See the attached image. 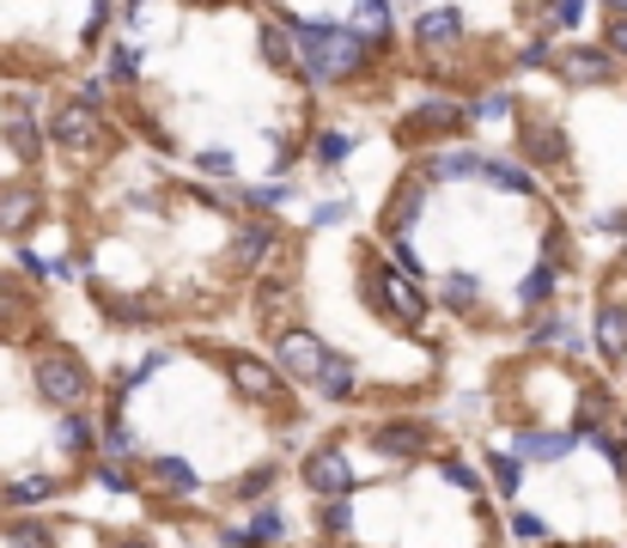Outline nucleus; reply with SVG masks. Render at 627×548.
<instances>
[{
	"label": "nucleus",
	"mask_w": 627,
	"mask_h": 548,
	"mask_svg": "<svg viewBox=\"0 0 627 548\" xmlns=\"http://www.w3.org/2000/svg\"><path fill=\"white\" fill-rule=\"evenodd\" d=\"M287 31L293 43H299V74L311 79V86H341V79H353L360 67L372 62V43L360 37L353 25H336V19H299L287 13Z\"/></svg>",
	"instance_id": "nucleus-1"
},
{
	"label": "nucleus",
	"mask_w": 627,
	"mask_h": 548,
	"mask_svg": "<svg viewBox=\"0 0 627 548\" xmlns=\"http://www.w3.org/2000/svg\"><path fill=\"white\" fill-rule=\"evenodd\" d=\"M360 293H366V305L378 311V324L403 329V336H420V329L432 324L427 287H420L415 274H403L396 262H366V268H360Z\"/></svg>",
	"instance_id": "nucleus-2"
},
{
	"label": "nucleus",
	"mask_w": 627,
	"mask_h": 548,
	"mask_svg": "<svg viewBox=\"0 0 627 548\" xmlns=\"http://www.w3.org/2000/svg\"><path fill=\"white\" fill-rule=\"evenodd\" d=\"M31 391H37V403H50L55 415H67V408H92L98 379L74 348H43L37 360H31Z\"/></svg>",
	"instance_id": "nucleus-3"
},
{
	"label": "nucleus",
	"mask_w": 627,
	"mask_h": 548,
	"mask_svg": "<svg viewBox=\"0 0 627 548\" xmlns=\"http://www.w3.org/2000/svg\"><path fill=\"white\" fill-rule=\"evenodd\" d=\"M43 134H50L55 153L67 158H98L110 146V122L98 105H86V98H67V105L50 110V122H43Z\"/></svg>",
	"instance_id": "nucleus-4"
},
{
	"label": "nucleus",
	"mask_w": 627,
	"mask_h": 548,
	"mask_svg": "<svg viewBox=\"0 0 627 548\" xmlns=\"http://www.w3.org/2000/svg\"><path fill=\"white\" fill-rule=\"evenodd\" d=\"M226 384H232L244 403H256V408H287V391H293L268 353H244V348L226 353Z\"/></svg>",
	"instance_id": "nucleus-5"
},
{
	"label": "nucleus",
	"mask_w": 627,
	"mask_h": 548,
	"mask_svg": "<svg viewBox=\"0 0 627 548\" xmlns=\"http://www.w3.org/2000/svg\"><path fill=\"white\" fill-rule=\"evenodd\" d=\"M366 445L378 463H420L432 451V420L427 415H384V420H372Z\"/></svg>",
	"instance_id": "nucleus-6"
},
{
	"label": "nucleus",
	"mask_w": 627,
	"mask_h": 548,
	"mask_svg": "<svg viewBox=\"0 0 627 548\" xmlns=\"http://www.w3.org/2000/svg\"><path fill=\"white\" fill-rule=\"evenodd\" d=\"M299 482L311 487L317 500H341V494H353V487H360V470H353L348 445H341V439H323L317 451L299 457Z\"/></svg>",
	"instance_id": "nucleus-7"
},
{
	"label": "nucleus",
	"mask_w": 627,
	"mask_h": 548,
	"mask_svg": "<svg viewBox=\"0 0 627 548\" xmlns=\"http://www.w3.org/2000/svg\"><path fill=\"white\" fill-rule=\"evenodd\" d=\"M268 360L280 365V379L287 384H317V372H323V360H329V341L317 336V329H280L275 336V353Z\"/></svg>",
	"instance_id": "nucleus-8"
},
{
	"label": "nucleus",
	"mask_w": 627,
	"mask_h": 548,
	"mask_svg": "<svg viewBox=\"0 0 627 548\" xmlns=\"http://www.w3.org/2000/svg\"><path fill=\"white\" fill-rule=\"evenodd\" d=\"M146 487L158 500H196L201 494V470L184 451H146Z\"/></svg>",
	"instance_id": "nucleus-9"
},
{
	"label": "nucleus",
	"mask_w": 627,
	"mask_h": 548,
	"mask_svg": "<svg viewBox=\"0 0 627 548\" xmlns=\"http://www.w3.org/2000/svg\"><path fill=\"white\" fill-rule=\"evenodd\" d=\"M287 512H280V500H262V506H250L244 524H232V530H220V542H238V548H280L287 542Z\"/></svg>",
	"instance_id": "nucleus-10"
},
{
	"label": "nucleus",
	"mask_w": 627,
	"mask_h": 548,
	"mask_svg": "<svg viewBox=\"0 0 627 548\" xmlns=\"http://www.w3.org/2000/svg\"><path fill=\"white\" fill-rule=\"evenodd\" d=\"M463 122H470V110L458 105V98H427V105H415V117H403V141L408 146H420V141H432V134H458Z\"/></svg>",
	"instance_id": "nucleus-11"
},
{
	"label": "nucleus",
	"mask_w": 627,
	"mask_h": 548,
	"mask_svg": "<svg viewBox=\"0 0 627 548\" xmlns=\"http://www.w3.org/2000/svg\"><path fill=\"white\" fill-rule=\"evenodd\" d=\"M55 451H62L74 470H92V463H98V420L86 415V408L55 415Z\"/></svg>",
	"instance_id": "nucleus-12"
},
{
	"label": "nucleus",
	"mask_w": 627,
	"mask_h": 548,
	"mask_svg": "<svg viewBox=\"0 0 627 548\" xmlns=\"http://www.w3.org/2000/svg\"><path fill=\"white\" fill-rule=\"evenodd\" d=\"M287 244V238H280V226L275 220H250L244 232L232 238V268H244V274H268V262H275V250Z\"/></svg>",
	"instance_id": "nucleus-13"
},
{
	"label": "nucleus",
	"mask_w": 627,
	"mask_h": 548,
	"mask_svg": "<svg viewBox=\"0 0 627 548\" xmlns=\"http://www.w3.org/2000/svg\"><path fill=\"white\" fill-rule=\"evenodd\" d=\"M458 43H463V13L458 7H427V13L415 19V50L427 55V62L451 55Z\"/></svg>",
	"instance_id": "nucleus-14"
},
{
	"label": "nucleus",
	"mask_w": 627,
	"mask_h": 548,
	"mask_svg": "<svg viewBox=\"0 0 627 548\" xmlns=\"http://www.w3.org/2000/svg\"><path fill=\"white\" fill-rule=\"evenodd\" d=\"M62 494H67V482H62V475H50V470L7 475V482H0V512H43L50 500H62Z\"/></svg>",
	"instance_id": "nucleus-15"
},
{
	"label": "nucleus",
	"mask_w": 627,
	"mask_h": 548,
	"mask_svg": "<svg viewBox=\"0 0 627 548\" xmlns=\"http://www.w3.org/2000/svg\"><path fill=\"white\" fill-rule=\"evenodd\" d=\"M311 391L323 396L329 408L360 403V360H353V353H336V348H329V360H323V372H317V384H311Z\"/></svg>",
	"instance_id": "nucleus-16"
},
{
	"label": "nucleus",
	"mask_w": 627,
	"mask_h": 548,
	"mask_svg": "<svg viewBox=\"0 0 627 548\" xmlns=\"http://www.w3.org/2000/svg\"><path fill=\"white\" fill-rule=\"evenodd\" d=\"M43 213V189L37 183H7L0 189V238H25Z\"/></svg>",
	"instance_id": "nucleus-17"
},
{
	"label": "nucleus",
	"mask_w": 627,
	"mask_h": 548,
	"mask_svg": "<svg viewBox=\"0 0 627 548\" xmlns=\"http://www.w3.org/2000/svg\"><path fill=\"white\" fill-rule=\"evenodd\" d=\"M98 451L110 463H134L141 457V432L129 427V403H117V396L105 403V420H98Z\"/></svg>",
	"instance_id": "nucleus-18"
},
{
	"label": "nucleus",
	"mask_w": 627,
	"mask_h": 548,
	"mask_svg": "<svg viewBox=\"0 0 627 548\" xmlns=\"http://www.w3.org/2000/svg\"><path fill=\"white\" fill-rule=\"evenodd\" d=\"M0 548H62V524L43 512H7L0 518Z\"/></svg>",
	"instance_id": "nucleus-19"
},
{
	"label": "nucleus",
	"mask_w": 627,
	"mask_h": 548,
	"mask_svg": "<svg viewBox=\"0 0 627 548\" xmlns=\"http://www.w3.org/2000/svg\"><path fill=\"white\" fill-rule=\"evenodd\" d=\"M554 74H561L566 86H603V79H615V55L579 43V50H561V55H554Z\"/></svg>",
	"instance_id": "nucleus-20"
},
{
	"label": "nucleus",
	"mask_w": 627,
	"mask_h": 548,
	"mask_svg": "<svg viewBox=\"0 0 627 548\" xmlns=\"http://www.w3.org/2000/svg\"><path fill=\"white\" fill-rule=\"evenodd\" d=\"M573 445H579L573 427H524V432H512V451H518L524 463H561Z\"/></svg>",
	"instance_id": "nucleus-21"
},
{
	"label": "nucleus",
	"mask_w": 627,
	"mask_h": 548,
	"mask_svg": "<svg viewBox=\"0 0 627 548\" xmlns=\"http://www.w3.org/2000/svg\"><path fill=\"white\" fill-rule=\"evenodd\" d=\"M591 348L609 365L627 360V299H603L597 311H591Z\"/></svg>",
	"instance_id": "nucleus-22"
},
{
	"label": "nucleus",
	"mask_w": 627,
	"mask_h": 548,
	"mask_svg": "<svg viewBox=\"0 0 627 548\" xmlns=\"http://www.w3.org/2000/svg\"><path fill=\"white\" fill-rule=\"evenodd\" d=\"M427 177H403V189H391V213H384V232L391 238H408L420 226V213H427Z\"/></svg>",
	"instance_id": "nucleus-23"
},
{
	"label": "nucleus",
	"mask_w": 627,
	"mask_h": 548,
	"mask_svg": "<svg viewBox=\"0 0 627 548\" xmlns=\"http://www.w3.org/2000/svg\"><path fill=\"white\" fill-rule=\"evenodd\" d=\"M420 177L427 183H475L482 177V153H470V146H451V153H427V165H420Z\"/></svg>",
	"instance_id": "nucleus-24"
},
{
	"label": "nucleus",
	"mask_w": 627,
	"mask_h": 548,
	"mask_svg": "<svg viewBox=\"0 0 627 548\" xmlns=\"http://www.w3.org/2000/svg\"><path fill=\"white\" fill-rule=\"evenodd\" d=\"M348 25H353L360 37L372 43V50L384 55V43H391V25H396V0H353Z\"/></svg>",
	"instance_id": "nucleus-25"
},
{
	"label": "nucleus",
	"mask_w": 627,
	"mask_h": 548,
	"mask_svg": "<svg viewBox=\"0 0 627 548\" xmlns=\"http://www.w3.org/2000/svg\"><path fill=\"white\" fill-rule=\"evenodd\" d=\"M256 50H262V62L268 67H280V74H287V67H299V43H293V31H287V19H268V25H256Z\"/></svg>",
	"instance_id": "nucleus-26"
},
{
	"label": "nucleus",
	"mask_w": 627,
	"mask_h": 548,
	"mask_svg": "<svg viewBox=\"0 0 627 548\" xmlns=\"http://www.w3.org/2000/svg\"><path fill=\"white\" fill-rule=\"evenodd\" d=\"M439 299H444V311L475 317V311H482V281H475V274H463V268H451L439 281Z\"/></svg>",
	"instance_id": "nucleus-27"
},
{
	"label": "nucleus",
	"mask_w": 627,
	"mask_h": 548,
	"mask_svg": "<svg viewBox=\"0 0 627 548\" xmlns=\"http://www.w3.org/2000/svg\"><path fill=\"white\" fill-rule=\"evenodd\" d=\"M98 311H105L117 329H153V324H158V305H146V299H117V293H98Z\"/></svg>",
	"instance_id": "nucleus-28"
},
{
	"label": "nucleus",
	"mask_w": 627,
	"mask_h": 548,
	"mask_svg": "<svg viewBox=\"0 0 627 548\" xmlns=\"http://www.w3.org/2000/svg\"><path fill=\"white\" fill-rule=\"evenodd\" d=\"M487 482H494L499 500H518L524 494V457L512 451V445H506V451H487Z\"/></svg>",
	"instance_id": "nucleus-29"
},
{
	"label": "nucleus",
	"mask_w": 627,
	"mask_h": 548,
	"mask_svg": "<svg viewBox=\"0 0 627 548\" xmlns=\"http://www.w3.org/2000/svg\"><path fill=\"white\" fill-rule=\"evenodd\" d=\"M475 183H494V189H506V196H536V177L524 165H512V158H487L482 153V177Z\"/></svg>",
	"instance_id": "nucleus-30"
},
{
	"label": "nucleus",
	"mask_w": 627,
	"mask_h": 548,
	"mask_svg": "<svg viewBox=\"0 0 627 548\" xmlns=\"http://www.w3.org/2000/svg\"><path fill=\"white\" fill-rule=\"evenodd\" d=\"M353 494H341V500H317V536L323 542H348L353 536Z\"/></svg>",
	"instance_id": "nucleus-31"
},
{
	"label": "nucleus",
	"mask_w": 627,
	"mask_h": 548,
	"mask_svg": "<svg viewBox=\"0 0 627 548\" xmlns=\"http://www.w3.org/2000/svg\"><path fill=\"white\" fill-rule=\"evenodd\" d=\"M524 146H530V165H561L566 158V134L554 122H524Z\"/></svg>",
	"instance_id": "nucleus-32"
},
{
	"label": "nucleus",
	"mask_w": 627,
	"mask_h": 548,
	"mask_svg": "<svg viewBox=\"0 0 627 548\" xmlns=\"http://www.w3.org/2000/svg\"><path fill=\"white\" fill-rule=\"evenodd\" d=\"M275 482H280V463H256V470H244V475L232 482V500L250 512V506H262V500L275 494Z\"/></svg>",
	"instance_id": "nucleus-33"
},
{
	"label": "nucleus",
	"mask_w": 627,
	"mask_h": 548,
	"mask_svg": "<svg viewBox=\"0 0 627 548\" xmlns=\"http://www.w3.org/2000/svg\"><path fill=\"white\" fill-rule=\"evenodd\" d=\"M554 281H561V268H554V262H536L518 281V311H542V305L554 299Z\"/></svg>",
	"instance_id": "nucleus-34"
},
{
	"label": "nucleus",
	"mask_w": 627,
	"mask_h": 548,
	"mask_svg": "<svg viewBox=\"0 0 627 548\" xmlns=\"http://www.w3.org/2000/svg\"><path fill=\"white\" fill-rule=\"evenodd\" d=\"M353 146H360V134H353V129H323V134L311 141V158H317L323 171H341V165L353 158Z\"/></svg>",
	"instance_id": "nucleus-35"
},
{
	"label": "nucleus",
	"mask_w": 627,
	"mask_h": 548,
	"mask_svg": "<svg viewBox=\"0 0 627 548\" xmlns=\"http://www.w3.org/2000/svg\"><path fill=\"white\" fill-rule=\"evenodd\" d=\"M432 475H439V482H451V487H458V494H482V470H475V463H463V457L458 451H439V457H432Z\"/></svg>",
	"instance_id": "nucleus-36"
},
{
	"label": "nucleus",
	"mask_w": 627,
	"mask_h": 548,
	"mask_svg": "<svg viewBox=\"0 0 627 548\" xmlns=\"http://www.w3.org/2000/svg\"><path fill=\"white\" fill-rule=\"evenodd\" d=\"M609 391H603V384H591V391H579V420H573V432L579 439H591V432L597 427H609Z\"/></svg>",
	"instance_id": "nucleus-37"
},
{
	"label": "nucleus",
	"mask_w": 627,
	"mask_h": 548,
	"mask_svg": "<svg viewBox=\"0 0 627 548\" xmlns=\"http://www.w3.org/2000/svg\"><path fill=\"white\" fill-rule=\"evenodd\" d=\"M105 79L110 86H134V79H141V43H117V50L105 55Z\"/></svg>",
	"instance_id": "nucleus-38"
},
{
	"label": "nucleus",
	"mask_w": 627,
	"mask_h": 548,
	"mask_svg": "<svg viewBox=\"0 0 627 548\" xmlns=\"http://www.w3.org/2000/svg\"><path fill=\"white\" fill-rule=\"evenodd\" d=\"M92 482L105 487V494H117V500L141 494V482H134V470H129V463H110V457H98V463H92Z\"/></svg>",
	"instance_id": "nucleus-39"
},
{
	"label": "nucleus",
	"mask_w": 627,
	"mask_h": 548,
	"mask_svg": "<svg viewBox=\"0 0 627 548\" xmlns=\"http://www.w3.org/2000/svg\"><path fill=\"white\" fill-rule=\"evenodd\" d=\"M287 201H293V183H250L244 189V208H256V213H275Z\"/></svg>",
	"instance_id": "nucleus-40"
},
{
	"label": "nucleus",
	"mask_w": 627,
	"mask_h": 548,
	"mask_svg": "<svg viewBox=\"0 0 627 548\" xmlns=\"http://www.w3.org/2000/svg\"><path fill=\"white\" fill-rule=\"evenodd\" d=\"M196 171H201V177H213V183H232V177H238V158L226 153V146H201V153H196Z\"/></svg>",
	"instance_id": "nucleus-41"
},
{
	"label": "nucleus",
	"mask_w": 627,
	"mask_h": 548,
	"mask_svg": "<svg viewBox=\"0 0 627 548\" xmlns=\"http://www.w3.org/2000/svg\"><path fill=\"white\" fill-rule=\"evenodd\" d=\"M512 117V91H487L470 105V122H506Z\"/></svg>",
	"instance_id": "nucleus-42"
},
{
	"label": "nucleus",
	"mask_w": 627,
	"mask_h": 548,
	"mask_svg": "<svg viewBox=\"0 0 627 548\" xmlns=\"http://www.w3.org/2000/svg\"><path fill=\"white\" fill-rule=\"evenodd\" d=\"M31 311V299H25V293H19L13 287V281H0V329H13L19 324V317H25Z\"/></svg>",
	"instance_id": "nucleus-43"
},
{
	"label": "nucleus",
	"mask_w": 627,
	"mask_h": 548,
	"mask_svg": "<svg viewBox=\"0 0 627 548\" xmlns=\"http://www.w3.org/2000/svg\"><path fill=\"white\" fill-rule=\"evenodd\" d=\"M348 213H353V201L329 196V201H317V208H311V226H317V232H329V226H348Z\"/></svg>",
	"instance_id": "nucleus-44"
},
{
	"label": "nucleus",
	"mask_w": 627,
	"mask_h": 548,
	"mask_svg": "<svg viewBox=\"0 0 627 548\" xmlns=\"http://www.w3.org/2000/svg\"><path fill=\"white\" fill-rule=\"evenodd\" d=\"M512 536H518V542H549V518H536V512H512Z\"/></svg>",
	"instance_id": "nucleus-45"
},
{
	"label": "nucleus",
	"mask_w": 627,
	"mask_h": 548,
	"mask_svg": "<svg viewBox=\"0 0 627 548\" xmlns=\"http://www.w3.org/2000/svg\"><path fill=\"white\" fill-rule=\"evenodd\" d=\"M585 7H591V0H554V7H549V25H554V31H579V25H585Z\"/></svg>",
	"instance_id": "nucleus-46"
},
{
	"label": "nucleus",
	"mask_w": 627,
	"mask_h": 548,
	"mask_svg": "<svg viewBox=\"0 0 627 548\" xmlns=\"http://www.w3.org/2000/svg\"><path fill=\"white\" fill-rule=\"evenodd\" d=\"M287 293H293L287 281H262V287H256V311H262V317H275L280 305H287Z\"/></svg>",
	"instance_id": "nucleus-47"
},
{
	"label": "nucleus",
	"mask_w": 627,
	"mask_h": 548,
	"mask_svg": "<svg viewBox=\"0 0 627 548\" xmlns=\"http://www.w3.org/2000/svg\"><path fill=\"white\" fill-rule=\"evenodd\" d=\"M117 19V0H92V13H86V43L105 37V25Z\"/></svg>",
	"instance_id": "nucleus-48"
},
{
	"label": "nucleus",
	"mask_w": 627,
	"mask_h": 548,
	"mask_svg": "<svg viewBox=\"0 0 627 548\" xmlns=\"http://www.w3.org/2000/svg\"><path fill=\"white\" fill-rule=\"evenodd\" d=\"M384 262H396L403 274H415V281H420V250L408 244V238H391V256H384Z\"/></svg>",
	"instance_id": "nucleus-49"
},
{
	"label": "nucleus",
	"mask_w": 627,
	"mask_h": 548,
	"mask_svg": "<svg viewBox=\"0 0 627 548\" xmlns=\"http://www.w3.org/2000/svg\"><path fill=\"white\" fill-rule=\"evenodd\" d=\"M603 50H609L615 62H627V13L609 19V31H603Z\"/></svg>",
	"instance_id": "nucleus-50"
},
{
	"label": "nucleus",
	"mask_w": 627,
	"mask_h": 548,
	"mask_svg": "<svg viewBox=\"0 0 627 548\" xmlns=\"http://www.w3.org/2000/svg\"><path fill=\"white\" fill-rule=\"evenodd\" d=\"M518 67H554V50H549V37H542V43H524Z\"/></svg>",
	"instance_id": "nucleus-51"
},
{
	"label": "nucleus",
	"mask_w": 627,
	"mask_h": 548,
	"mask_svg": "<svg viewBox=\"0 0 627 548\" xmlns=\"http://www.w3.org/2000/svg\"><path fill=\"white\" fill-rule=\"evenodd\" d=\"M597 226L603 232H627V213H597Z\"/></svg>",
	"instance_id": "nucleus-52"
},
{
	"label": "nucleus",
	"mask_w": 627,
	"mask_h": 548,
	"mask_svg": "<svg viewBox=\"0 0 627 548\" xmlns=\"http://www.w3.org/2000/svg\"><path fill=\"white\" fill-rule=\"evenodd\" d=\"M110 548H153V536H110Z\"/></svg>",
	"instance_id": "nucleus-53"
},
{
	"label": "nucleus",
	"mask_w": 627,
	"mask_h": 548,
	"mask_svg": "<svg viewBox=\"0 0 627 548\" xmlns=\"http://www.w3.org/2000/svg\"><path fill=\"white\" fill-rule=\"evenodd\" d=\"M189 7H232V0H189Z\"/></svg>",
	"instance_id": "nucleus-54"
},
{
	"label": "nucleus",
	"mask_w": 627,
	"mask_h": 548,
	"mask_svg": "<svg viewBox=\"0 0 627 548\" xmlns=\"http://www.w3.org/2000/svg\"><path fill=\"white\" fill-rule=\"evenodd\" d=\"M603 7H609V13H627V0H603Z\"/></svg>",
	"instance_id": "nucleus-55"
},
{
	"label": "nucleus",
	"mask_w": 627,
	"mask_h": 548,
	"mask_svg": "<svg viewBox=\"0 0 627 548\" xmlns=\"http://www.w3.org/2000/svg\"><path fill=\"white\" fill-rule=\"evenodd\" d=\"M336 548H372V542H353V536H348V542H336Z\"/></svg>",
	"instance_id": "nucleus-56"
},
{
	"label": "nucleus",
	"mask_w": 627,
	"mask_h": 548,
	"mask_svg": "<svg viewBox=\"0 0 627 548\" xmlns=\"http://www.w3.org/2000/svg\"><path fill=\"white\" fill-rule=\"evenodd\" d=\"M220 548H238V542H220Z\"/></svg>",
	"instance_id": "nucleus-57"
}]
</instances>
